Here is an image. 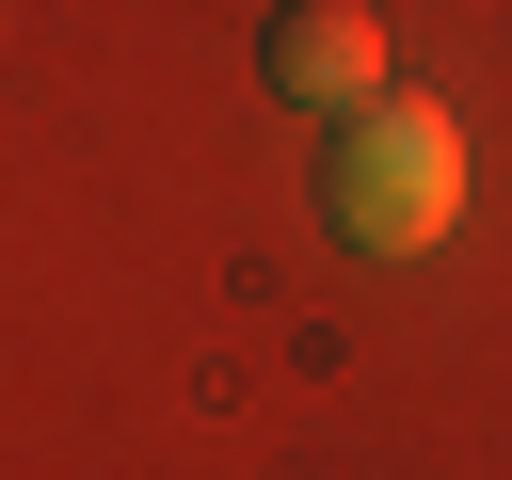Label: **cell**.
<instances>
[{
	"mask_svg": "<svg viewBox=\"0 0 512 480\" xmlns=\"http://www.w3.org/2000/svg\"><path fill=\"white\" fill-rule=\"evenodd\" d=\"M320 208H336V240H368V256L448 240V208H464V128H448L432 96H368V112H336Z\"/></svg>",
	"mask_w": 512,
	"mask_h": 480,
	"instance_id": "obj_1",
	"label": "cell"
},
{
	"mask_svg": "<svg viewBox=\"0 0 512 480\" xmlns=\"http://www.w3.org/2000/svg\"><path fill=\"white\" fill-rule=\"evenodd\" d=\"M256 80H272L288 112H368V96H384V32H368V0H288V16L256 32Z\"/></svg>",
	"mask_w": 512,
	"mask_h": 480,
	"instance_id": "obj_2",
	"label": "cell"
}]
</instances>
